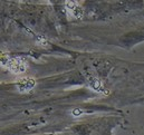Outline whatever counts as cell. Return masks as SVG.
<instances>
[{"label": "cell", "mask_w": 144, "mask_h": 135, "mask_svg": "<svg viewBox=\"0 0 144 135\" xmlns=\"http://www.w3.org/2000/svg\"><path fill=\"white\" fill-rule=\"evenodd\" d=\"M1 64L13 74H21L27 68V64L21 58H9L7 56H2Z\"/></svg>", "instance_id": "obj_1"}, {"label": "cell", "mask_w": 144, "mask_h": 135, "mask_svg": "<svg viewBox=\"0 0 144 135\" xmlns=\"http://www.w3.org/2000/svg\"><path fill=\"white\" fill-rule=\"evenodd\" d=\"M35 79L31 77H25L21 78V79L17 83V87L19 89V92L21 93H27L29 91H31L35 86Z\"/></svg>", "instance_id": "obj_2"}, {"label": "cell", "mask_w": 144, "mask_h": 135, "mask_svg": "<svg viewBox=\"0 0 144 135\" xmlns=\"http://www.w3.org/2000/svg\"><path fill=\"white\" fill-rule=\"evenodd\" d=\"M66 8L69 11V14L72 16L76 17V18H82L83 16V9L77 2L74 1H67L66 2Z\"/></svg>", "instance_id": "obj_3"}, {"label": "cell", "mask_w": 144, "mask_h": 135, "mask_svg": "<svg viewBox=\"0 0 144 135\" xmlns=\"http://www.w3.org/2000/svg\"><path fill=\"white\" fill-rule=\"evenodd\" d=\"M88 83H90V86L94 89V91L98 92V93H105L104 92V86H103L102 82L99 80L98 78H88Z\"/></svg>", "instance_id": "obj_4"}, {"label": "cell", "mask_w": 144, "mask_h": 135, "mask_svg": "<svg viewBox=\"0 0 144 135\" xmlns=\"http://www.w3.org/2000/svg\"><path fill=\"white\" fill-rule=\"evenodd\" d=\"M72 114H73V116H76V117H77V116H80V115L84 114V113H83L82 110H79V108H76V110H73L72 111Z\"/></svg>", "instance_id": "obj_5"}]
</instances>
